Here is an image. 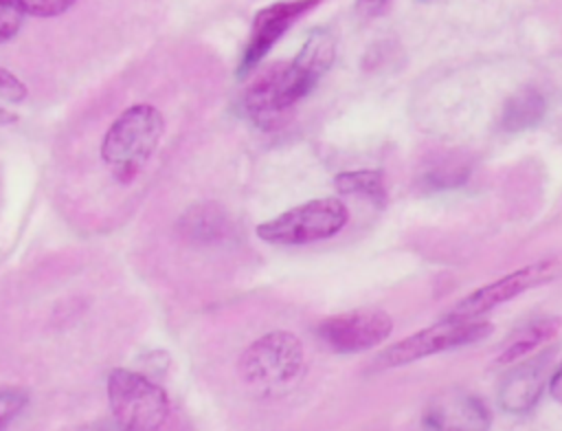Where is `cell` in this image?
Segmentation results:
<instances>
[{"label":"cell","mask_w":562,"mask_h":431,"mask_svg":"<svg viewBox=\"0 0 562 431\" xmlns=\"http://www.w3.org/2000/svg\"><path fill=\"white\" fill-rule=\"evenodd\" d=\"M165 130L162 114L147 103L123 110L101 143V158L114 169L116 178L130 180L154 154Z\"/></svg>","instance_id":"cell-1"},{"label":"cell","mask_w":562,"mask_h":431,"mask_svg":"<svg viewBox=\"0 0 562 431\" xmlns=\"http://www.w3.org/2000/svg\"><path fill=\"white\" fill-rule=\"evenodd\" d=\"M303 372V345L283 330L263 334L239 358L241 378L266 394L290 387Z\"/></svg>","instance_id":"cell-2"},{"label":"cell","mask_w":562,"mask_h":431,"mask_svg":"<svg viewBox=\"0 0 562 431\" xmlns=\"http://www.w3.org/2000/svg\"><path fill=\"white\" fill-rule=\"evenodd\" d=\"M108 400L116 422L132 431L158 429L169 416V400L160 385L132 369L108 374Z\"/></svg>","instance_id":"cell-3"},{"label":"cell","mask_w":562,"mask_h":431,"mask_svg":"<svg viewBox=\"0 0 562 431\" xmlns=\"http://www.w3.org/2000/svg\"><path fill=\"white\" fill-rule=\"evenodd\" d=\"M349 211L338 198H314L257 226L270 244H310L336 235L347 224Z\"/></svg>","instance_id":"cell-4"},{"label":"cell","mask_w":562,"mask_h":431,"mask_svg":"<svg viewBox=\"0 0 562 431\" xmlns=\"http://www.w3.org/2000/svg\"><path fill=\"white\" fill-rule=\"evenodd\" d=\"M492 334V323L487 321H474V319H446L441 323H435L430 328H424L395 345L386 347L378 356L380 367H400L413 361H419L424 356L446 352L461 345H472L485 336Z\"/></svg>","instance_id":"cell-5"},{"label":"cell","mask_w":562,"mask_h":431,"mask_svg":"<svg viewBox=\"0 0 562 431\" xmlns=\"http://www.w3.org/2000/svg\"><path fill=\"white\" fill-rule=\"evenodd\" d=\"M560 273H562V264L558 259L533 262L529 266H522V268L501 277L498 281H492V284L474 290L472 295H468L452 308L450 317L452 319H474V317L514 299L516 295H520L529 288H536L540 284L555 279Z\"/></svg>","instance_id":"cell-6"},{"label":"cell","mask_w":562,"mask_h":431,"mask_svg":"<svg viewBox=\"0 0 562 431\" xmlns=\"http://www.w3.org/2000/svg\"><path fill=\"white\" fill-rule=\"evenodd\" d=\"M336 44L334 37L325 29H314L305 44L301 46L299 55L283 64L281 73V106L288 110L299 99H303L318 79L329 70L334 64Z\"/></svg>","instance_id":"cell-7"},{"label":"cell","mask_w":562,"mask_h":431,"mask_svg":"<svg viewBox=\"0 0 562 431\" xmlns=\"http://www.w3.org/2000/svg\"><path fill=\"white\" fill-rule=\"evenodd\" d=\"M393 330V321L382 310H351L325 319L318 325V336L342 354L362 352L380 345Z\"/></svg>","instance_id":"cell-8"},{"label":"cell","mask_w":562,"mask_h":431,"mask_svg":"<svg viewBox=\"0 0 562 431\" xmlns=\"http://www.w3.org/2000/svg\"><path fill=\"white\" fill-rule=\"evenodd\" d=\"M316 4L318 0H290V2H274L261 9L252 20V31L241 57L239 75L250 73L263 59V55L272 48V44L285 33V29L292 26L303 13H307Z\"/></svg>","instance_id":"cell-9"},{"label":"cell","mask_w":562,"mask_h":431,"mask_svg":"<svg viewBox=\"0 0 562 431\" xmlns=\"http://www.w3.org/2000/svg\"><path fill=\"white\" fill-rule=\"evenodd\" d=\"M426 424L435 429H485L490 411L483 400L468 391H448L428 405Z\"/></svg>","instance_id":"cell-10"},{"label":"cell","mask_w":562,"mask_h":431,"mask_svg":"<svg viewBox=\"0 0 562 431\" xmlns=\"http://www.w3.org/2000/svg\"><path fill=\"white\" fill-rule=\"evenodd\" d=\"M281 73L283 62L266 66L244 92V110L259 128H274L281 119Z\"/></svg>","instance_id":"cell-11"},{"label":"cell","mask_w":562,"mask_h":431,"mask_svg":"<svg viewBox=\"0 0 562 431\" xmlns=\"http://www.w3.org/2000/svg\"><path fill=\"white\" fill-rule=\"evenodd\" d=\"M544 383H547L544 356L522 363L503 378V385L498 389V402L509 413H525L538 402Z\"/></svg>","instance_id":"cell-12"},{"label":"cell","mask_w":562,"mask_h":431,"mask_svg":"<svg viewBox=\"0 0 562 431\" xmlns=\"http://www.w3.org/2000/svg\"><path fill=\"white\" fill-rule=\"evenodd\" d=\"M560 325H562V319H558V317H540V319L518 328L507 339L503 352L498 354V363L507 365V363H516L518 358L527 356L529 352H533L542 343L551 341L558 334Z\"/></svg>","instance_id":"cell-13"},{"label":"cell","mask_w":562,"mask_h":431,"mask_svg":"<svg viewBox=\"0 0 562 431\" xmlns=\"http://www.w3.org/2000/svg\"><path fill=\"white\" fill-rule=\"evenodd\" d=\"M547 112V101L540 90L527 86L512 95L501 112V128L505 132H522L542 121Z\"/></svg>","instance_id":"cell-14"},{"label":"cell","mask_w":562,"mask_h":431,"mask_svg":"<svg viewBox=\"0 0 562 431\" xmlns=\"http://www.w3.org/2000/svg\"><path fill=\"white\" fill-rule=\"evenodd\" d=\"M334 185L340 194L349 196H362L382 207L386 202V189H384V176L378 169H358V172H340L334 178Z\"/></svg>","instance_id":"cell-15"},{"label":"cell","mask_w":562,"mask_h":431,"mask_svg":"<svg viewBox=\"0 0 562 431\" xmlns=\"http://www.w3.org/2000/svg\"><path fill=\"white\" fill-rule=\"evenodd\" d=\"M26 86L9 70L0 68V125L18 121L15 108L24 103Z\"/></svg>","instance_id":"cell-16"},{"label":"cell","mask_w":562,"mask_h":431,"mask_svg":"<svg viewBox=\"0 0 562 431\" xmlns=\"http://www.w3.org/2000/svg\"><path fill=\"white\" fill-rule=\"evenodd\" d=\"M187 226L193 231L195 237L211 240V237L222 235V231L226 229V220L220 209H215L213 205H204V207H195L189 211Z\"/></svg>","instance_id":"cell-17"},{"label":"cell","mask_w":562,"mask_h":431,"mask_svg":"<svg viewBox=\"0 0 562 431\" xmlns=\"http://www.w3.org/2000/svg\"><path fill=\"white\" fill-rule=\"evenodd\" d=\"M24 13L26 11L20 0H0V44L18 35Z\"/></svg>","instance_id":"cell-18"},{"label":"cell","mask_w":562,"mask_h":431,"mask_svg":"<svg viewBox=\"0 0 562 431\" xmlns=\"http://www.w3.org/2000/svg\"><path fill=\"white\" fill-rule=\"evenodd\" d=\"M24 11L37 18H53L75 4V0H20Z\"/></svg>","instance_id":"cell-19"},{"label":"cell","mask_w":562,"mask_h":431,"mask_svg":"<svg viewBox=\"0 0 562 431\" xmlns=\"http://www.w3.org/2000/svg\"><path fill=\"white\" fill-rule=\"evenodd\" d=\"M26 405V396L13 389H0V427L15 418Z\"/></svg>","instance_id":"cell-20"},{"label":"cell","mask_w":562,"mask_h":431,"mask_svg":"<svg viewBox=\"0 0 562 431\" xmlns=\"http://www.w3.org/2000/svg\"><path fill=\"white\" fill-rule=\"evenodd\" d=\"M386 2L389 0H356V11L358 15L371 18V15H378L386 7Z\"/></svg>","instance_id":"cell-21"},{"label":"cell","mask_w":562,"mask_h":431,"mask_svg":"<svg viewBox=\"0 0 562 431\" xmlns=\"http://www.w3.org/2000/svg\"><path fill=\"white\" fill-rule=\"evenodd\" d=\"M551 396H553V400L562 402V363L558 365L555 374L551 376Z\"/></svg>","instance_id":"cell-22"}]
</instances>
